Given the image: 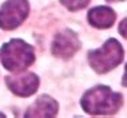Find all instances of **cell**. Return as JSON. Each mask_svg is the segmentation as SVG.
<instances>
[{"label": "cell", "mask_w": 127, "mask_h": 118, "mask_svg": "<svg viewBox=\"0 0 127 118\" xmlns=\"http://www.w3.org/2000/svg\"><path fill=\"white\" fill-rule=\"evenodd\" d=\"M0 117H4V114H3V113H0Z\"/></svg>", "instance_id": "obj_13"}, {"label": "cell", "mask_w": 127, "mask_h": 118, "mask_svg": "<svg viewBox=\"0 0 127 118\" xmlns=\"http://www.w3.org/2000/svg\"><path fill=\"white\" fill-rule=\"evenodd\" d=\"M88 23L95 28H108L114 24L116 15L114 9L107 5H99L90 9L87 15Z\"/></svg>", "instance_id": "obj_8"}, {"label": "cell", "mask_w": 127, "mask_h": 118, "mask_svg": "<svg viewBox=\"0 0 127 118\" xmlns=\"http://www.w3.org/2000/svg\"><path fill=\"white\" fill-rule=\"evenodd\" d=\"M118 30H119V34H121V35L125 38V39H127V18L123 19L122 22L119 23Z\"/></svg>", "instance_id": "obj_10"}, {"label": "cell", "mask_w": 127, "mask_h": 118, "mask_svg": "<svg viewBox=\"0 0 127 118\" xmlns=\"http://www.w3.org/2000/svg\"><path fill=\"white\" fill-rule=\"evenodd\" d=\"M60 3L70 11H79L87 7L90 0H60Z\"/></svg>", "instance_id": "obj_9"}, {"label": "cell", "mask_w": 127, "mask_h": 118, "mask_svg": "<svg viewBox=\"0 0 127 118\" xmlns=\"http://www.w3.org/2000/svg\"><path fill=\"white\" fill-rule=\"evenodd\" d=\"M122 85L125 86V87H127V64L125 67V74H123V79H122Z\"/></svg>", "instance_id": "obj_11"}, {"label": "cell", "mask_w": 127, "mask_h": 118, "mask_svg": "<svg viewBox=\"0 0 127 118\" xmlns=\"http://www.w3.org/2000/svg\"><path fill=\"white\" fill-rule=\"evenodd\" d=\"M30 12L28 0H7L0 8V27L15 30L26 20Z\"/></svg>", "instance_id": "obj_4"}, {"label": "cell", "mask_w": 127, "mask_h": 118, "mask_svg": "<svg viewBox=\"0 0 127 118\" xmlns=\"http://www.w3.org/2000/svg\"><path fill=\"white\" fill-rule=\"evenodd\" d=\"M79 48H80V40L78 35L72 30L66 28L55 35L51 51L56 58L70 59L74 57L76 51H79Z\"/></svg>", "instance_id": "obj_5"}, {"label": "cell", "mask_w": 127, "mask_h": 118, "mask_svg": "<svg viewBox=\"0 0 127 118\" xmlns=\"http://www.w3.org/2000/svg\"><path fill=\"white\" fill-rule=\"evenodd\" d=\"M58 113V102L50 95H40L31 105L24 117H55Z\"/></svg>", "instance_id": "obj_7"}, {"label": "cell", "mask_w": 127, "mask_h": 118, "mask_svg": "<svg viewBox=\"0 0 127 118\" xmlns=\"http://www.w3.org/2000/svg\"><path fill=\"white\" fill-rule=\"evenodd\" d=\"M123 57L125 54H123L121 43L114 38L106 40L100 48L92 50L87 55L91 68L98 74H104V72L111 71L123 60Z\"/></svg>", "instance_id": "obj_3"}, {"label": "cell", "mask_w": 127, "mask_h": 118, "mask_svg": "<svg viewBox=\"0 0 127 118\" xmlns=\"http://www.w3.org/2000/svg\"><path fill=\"white\" fill-rule=\"evenodd\" d=\"M108 3H118V1H125V0H106Z\"/></svg>", "instance_id": "obj_12"}, {"label": "cell", "mask_w": 127, "mask_h": 118, "mask_svg": "<svg viewBox=\"0 0 127 118\" xmlns=\"http://www.w3.org/2000/svg\"><path fill=\"white\" fill-rule=\"evenodd\" d=\"M5 83L13 94L19 97H30L39 87V78L33 72H24L18 75H8Z\"/></svg>", "instance_id": "obj_6"}, {"label": "cell", "mask_w": 127, "mask_h": 118, "mask_svg": "<svg viewBox=\"0 0 127 118\" xmlns=\"http://www.w3.org/2000/svg\"><path fill=\"white\" fill-rule=\"evenodd\" d=\"M122 102V94L112 91L104 85H99L84 93L80 105L84 112L92 116H107L118 112Z\"/></svg>", "instance_id": "obj_1"}, {"label": "cell", "mask_w": 127, "mask_h": 118, "mask_svg": "<svg viewBox=\"0 0 127 118\" xmlns=\"http://www.w3.org/2000/svg\"><path fill=\"white\" fill-rule=\"evenodd\" d=\"M0 60L9 71H23L35 62V51L22 39H12L0 48Z\"/></svg>", "instance_id": "obj_2"}]
</instances>
